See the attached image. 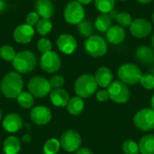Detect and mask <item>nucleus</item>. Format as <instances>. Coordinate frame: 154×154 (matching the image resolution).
<instances>
[{"mask_svg":"<svg viewBox=\"0 0 154 154\" xmlns=\"http://www.w3.org/2000/svg\"><path fill=\"white\" fill-rule=\"evenodd\" d=\"M34 10L43 19H50L54 14V6L51 0H36Z\"/></svg>","mask_w":154,"mask_h":154,"instance_id":"obj_17","label":"nucleus"},{"mask_svg":"<svg viewBox=\"0 0 154 154\" xmlns=\"http://www.w3.org/2000/svg\"><path fill=\"white\" fill-rule=\"evenodd\" d=\"M30 117L37 125H45L51 120V112L47 106H38L32 109Z\"/></svg>","mask_w":154,"mask_h":154,"instance_id":"obj_14","label":"nucleus"},{"mask_svg":"<svg viewBox=\"0 0 154 154\" xmlns=\"http://www.w3.org/2000/svg\"><path fill=\"white\" fill-rule=\"evenodd\" d=\"M16 99H17V103L19 104V106L25 109L32 107L34 104V97L30 92L23 91L16 97Z\"/></svg>","mask_w":154,"mask_h":154,"instance_id":"obj_26","label":"nucleus"},{"mask_svg":"<svg viewBox=\"0 0 154 154\" xmlns=\"http://www.w3.org/2000/svg\"><path fill=\"white\" fill-rule=\"evenodd\" d=\"M97 98L100 102H105L107 99H109V94H108L107 89L106 90H104V89L103 90H99L97 93Z\"/></svg>","mask_w":154,"mask_h":154,"instance_id":"obj_38","label":"nucleus"},{"mask_svg":"<svg viewBox=\"0 0 154 154\" xmlns=\"http://www.w3.org/2000/svg\"><path fill=\"white\" fill-rule=\"evenodd\" d=\"M60 148V142L56 138L49 139L43 146L44 154H57Z\"/></svg>","mask_w":154,"mask_h":154,"instance_id":"obj_29","label":"nucleus"},{"mask_svg":"<svg viewBox=\"0 0 154 154\" xmlns=\"http://www.w3.org/2000/svg\"><path fill=\"white\" fill-rule=\"evenodd\" d=\"M151 105H152V108L154 110V95L152 97V100H151Z\"/></svg>","mask_w":154,"mask_h":154,"instance_id":"obj_44","label":"nucleus"},{"mask_svg":"<svg viewBox=\"0 0 154 154\" xmlns=\"http://www.w3.org/2000/svg\"><path fill=\"white\" fill-rule=\"evenodd\" d=\"M125 30L120 25L111 26L106 32V39L111 44H120L125 38Z\"/></svg>","mask_w":154,"mask_h":154,"instance_id":"obj_18","label":"nucleus"},{"mask_svg":"<svg viewBox=\"0 0 154 154\" xmlns=\"http://www.w3.org/2000/svg\"><path fill=\"white\" fill-rule=\"evenodd\" d=\"M67 110L70 115L79 116L84 110V101L79 97H75L69 99L67 105Z\"/></svg>","mask_w":154,"mask_h":154,"instance_id":"obj_24","label":"nucleus"},{"mask_svg":"<svg viewBox=\"0 0 154 154\" xmlns=\"http://www.w3.org/2000/svg\"><path fill=\"white\" fill-rule=\"evenodd\" d=\"M23 81L20 73L11 71L6 73L0 83V90L7 98H16L23 92Z\"/></svg>","mask_w":154,"mask_h":154,"instance_id":"obj_1","label":"nucleus"},{"mask_svg":"<svg viewBox=\"0 0 154 154\" xmlns=\"http://www.w3.org/2000/svg\"><path fill=\"white\" fill-rule=\"evenodd\" d=\"M16 54L15 50L10 45H3L0 48V57L5 61H13Z\"/></svg>","mask_w":154,"mask_h":154,"instance_id":"obj_31","label":"nucleus"},{"mask_svg":"<svg viewBox=\"0 0 154 154\" xmlns=\"http://www.w3.org/2000/svg\"><path fill=\"white\" fill-rule=\"evenodd\" d=\"M31 140H32V137H31V135L28 134H24V135L23 136V141L25 142V143H30Z\"/></svg>","mask_w":154,"mask_h":154,"instance_id":"obj_40","label":"nucleus"},{"mask_svg":"<svg viewBox=\"0 0 154 154\" xmlns=\"http://www.w3.org/2000/svg\"><path fill=\"white\" fill-rule=\"evenodd\" d=\"M27 88H28L29 92L34 97H37V98L45 97L51 91V87L50 85L49 80L40 76L32 77L29 80Z\"/></svg>","mask_w":154,"mask_h":154,"instance_id":"obj_6","label":"nucleus"},{"mask_svg":"<svg viewBox=\"0 0 154 154\" xmlns=\"http://www.w3.org/2000/svg\"><path fill=\"white\" fill-rule=\"evenodd\" d=\"M130 32L136 38H145L152 32V23L144 18H137L134 20L129 26Z\"/></svg>","mask_w":154,"mask_h":154,"instance_id":"obj_12","label":"nucleus"},{"mask_svg":"<svg viewBox=\"0 0 154 154\" xmlns=\"http://www.w3.org/2000/svg\"><path fill=\"white\" fill-rule=\"evenodd\" d=\"M0 92H1V90H0Z\"/></svg>","mask_w":154,"mask_h":154,"instance_id":"obj_50","label":"nucleus"},{"mask_svg":"<svg viewBox=\"0 0 154 154\" xmlns=\"http://www.w3.org/2000/svg\"><path fill=\"white\" fill-rule=\"evenodd\" d=\"M97 88V83L95 77L89 74H84L80 76L75 82L74 89L78 97L81 98H87L92 96Z\"/></svg>","mask_w":154,"mask_h":154,"instance_id":"obj_3","label":"nucleus"},{"mask_svg":"<svg viewBox=\"0 0 154 154\" xmlns=\"http://www.w3.org/2000/svg\"><path fill=\"white\" fill-rule=\"evenodd\" d=\"M2 125L5 131L9 134L17 133L23 127V119L17 114H9L5 116Z\"/></svg>","mask_w":154,"mask_h":154,"instance_id":"obj_16","label":"nucleus"},{"mask_svg":"<svg viewBox=\"0 0 154 154\" xmlns=\"http://www.w3.org/2000/svg\"><path fill=\"white\" fill-rule=\"evenodd\" d=\"M120 1H126V0H120Z\"/></svg>","mask_w":154,"mask_h":154,"instance_id":"obj_48","label":"nucleus"},{"mask_svg":"<svg viewBox=\"0 0 154 154\" xmlns=\"http://www.w3.org/2000/svg\"><path fill=\"white\" fill-rule=\"evenodd\" d=\"M86 52L95 58L104 56L107 51V45L106 41L98 35H92L88 37L84 43Z\"/></svg>","mask_w":154,"mask_h":154,"instance_id":"obj_7","label":"nucleus"},{"mask_svg":"<svg viewBox=\"0 0 154 154\" xmlns=\"http://www.w3.org/2000/svg\"><path fill=\"white\" fill-rule=\"evenodd\" d=\"M50 98L51 103L58 107L67 106L69 101V96L68 92L62 88L52 89L50 93Z\"/></svg>","mask_w":154,"mask_h":154,"instance_id":"obj_19","label":"nucleus"},{"mask_svg":"<svg viewBox=\"0 0 154 154\" xmlns=\"http://www.w3.org/2000/svg\"><path fill=\"white\" fill-rule=\"evenodd\" d=\"M152 22H153V23H154V12H153V14H152Z\"/></svg>","mask_w":154,"mask_h":154,"instance_id":"obj_47","label":"nucleus"},{"mask_svg":"<svg viewBox=\"0 0 154 154\" xmlns=\"http://www.w3.org/2000/svg\"><path fill=\"white\" fill-rule=\"evenodd\" d=\"M49 82H50V85H51V88H53V89H55V88H61V87L64 85L65 79L60 75H54V76H52L50 79Z\"/></svg>","mask_w":154,"mask_h":154,"instance_id":"obj_36","label":"nucleus"},{"mask_svg":"<svg viewBox=\"0 0 154 154\" xmlns=\"http://www.w3.org/2000/svg\"><path fill=\"white\" fill-rule=\"evenodd\" d=\"M112 19L107 14H99L95 20V27L100 32H106L111 27Z\"/></svg>","mask_w":154,"mask_h":154,"instance_id":"obj_25","label":"nucleus"},{"mask_svg":"<svg viewBox=\"0 0 154 154\" xmlns=\"http://www.w3.org/2000/svg\"><path fill=\"white\" fill-rule=\"evenodd\" d=\"M40 65L43 71L47 73H53L60 69L61 60L58 53L51 51L46 53H42L40 60Z\"/></svg>","mask_w":154,"mask_h":154,"instance_id":"obj_10","label":"nucleus"},{"mask_svg":"<svg viewBox=\"0 0 154 154\" xmlns=\"http://www.w3.org/2000/svg\"><path fill=\"white\" fill-rule=\"evenodd\" d=\"M135 56L137 60L143 64H152L154 62L153 51L147 46H140L135 51Z\"/></svg>","mask_w":154,"mask_h":154,"instance_id":"obj_21","label":"nucleus"},{"mask_svg":"<svg viewBox=\"0 0 154 154\" xmlns=\"http://www.w3.org/2000/svg\"><path fill=\"white\" fill-rule=\"evenodd\" d=\"M137 2H139V3H141V4H149V3H151L152 0H136Z\"/></svg>","mask_w":154,"mask_h":154,"instance_id":"obj_43","label":"nucleus"},{"mask_svg":"<svg viewBox=\"0 0 154 154\" xmlns=\"http://www.w3.org/2000/svg\"><path fill=\"white\" fill-rule=\"evenodd\" d=\"M139 150L141 153L154 154V134H147L140 140Z\"/></svg>","mask_w":154,"mask_h":154,"instance_id":"obj_23","label":"nucleus"},{"mask_svg":"<svg viewBox=\"0 0 154 154\" xmlns=\"http://www.w3.org/2000/svg\"><path fill=\"white\" fill-rule=\"evenodd\" d=\"M37 63L36 57L30 51H23L16 54L12 61L13 67L18 73L26 74L33 70Z\"/></svg>","mask_w":154,"mask_h":154,"instance_id":"obj_2","label":"nucleus"},{"mask_svg":"<svg viewBox=\"0 0 154 154\" xmlns=\"http://www.w3.org/2000/svg\"><path fill=\"white\" fill-rule=\"evenodd\" d=\"M64 19L70 24H79L85 18V9L83 5L76 0L67 4L63 12Z\"/></svg>","mask_w":154,"mask_h":154,"instance_id":"obj_5","label":"nucleus"},{"mask_svg":"<svg viewBox=\"0 0 154 154\" xmlns=\"http://www.w3.org/2000/svg\"><path fill=\"white\" fill-rule=\"evenodd\" d=\"M60 146L69 152L77 151L81 144L80 135L73 130H68L60 137Z\"/></svg>","mask_w":154,"mask_h":154,"instance_id":"obj_11","label":"nucleus"},{"mask_svg":"<svg viewBox=\"0 0 154 154\" xmlns=\"http://www.w3.org/2000/svg\"><path fill=\"white\" fill-rule=\"evenodd\" d=\"M142 154H144V153H142Z\"/></svg>","mask_w":154,"mask_h":154,"instance_id":"obj_49","label":"nucleus"},{"mask_svg":"<svg viewBox=\"0 0 154 154\" xmlns=\"http://www.w3.org/2000/svg\"><path fill=\"white\" fill-rule=\"evenodd\" d=\"M51 29H52V23L50 21V19L41 18L38 23L36 24V31L42 36H45L48 33H50Z\"/></svg>","mask_w":154,"mask_h":154,"instance_id":"obj_30","label":"nucleus"},{"mask_svg":"<svg viewBox=\"0 0 154 154\" xmlns=\"http://www.w3.org/2000/svg\"><path fill=\"white\" fill-rule=\"evenodd\" d=\"M96 8L102 14H107L113 11L116 0H94Z\"/></svg>","mask_w":154,"mask_h":154,"instance_id":"obj_28","label":"nucleus"},{"mask_svg":"<svg viewBox=\"0 0 154 154\" xmlns=\"http://www.w3.org/2000/svg\"><path fill=\"white\" fill-rule=\"evenodd\" d=\"M3 150L5 154H18L21 150V142L15 136H8L4 141Z\"/></svg>","mask_w":154,"mask_h":154,"instance_id":"obj_22","label":"nucleus"},{"mask_svg":"<svg viewBox=\"0 0 154 154\" xmlns=\"http://www.w3.org/2000/svg\"><path fill=\"white\" fill-rule=\"evenodd\" d=\"M58 49L64 54H72L78 47L76 39L68 33L60 34L57 39Z\"/></svg>","mask_w":154,"mask_h":154,"instance_id":"obj_15","label":"nucleus"},{"mask_svg":"<svg viewBox=\"0 0 154 154\" xmlns=\"http://www.w3.org/2000/svg\"><path fill=\"white\" fill-rule=\"evenodd\" d=\"M152 47L154 48V35L152 37Z\"/></svg>","mask_w":154,"mask_h":154,"instance_id":"obj_45","label":"nucleus"},{"mask_svg":"<svg viewBox=\"0 0 154 154\" xmlns=\"http://www.w3.org/2000/svg\"><path fill=\"white\" fill-rule=\"evenodd\" d=\"M135 126L142 131H152L154 129V110L152 108H144L138 111L134 117Z\"/></svg>","mask_w":154,"mask_h":154,"instance_id":"obj_9","label":"nucleus"},{"mask_svg":"<svg viewBox=\"0 0 154 154\" xmlns=\"http://www.w3.org/2000/svg\"><path fill=\"white\" fill-rule=\"evenodd\" d=\"M94 26L93 23L89 20H83L78 24V32L83 37H90L93 34Z\"/></svg>","mask_w":154,"mask_h":154,"instance_id":"obj_27","label":"nucleus"},{"mask_svg":"<svg viewBox=\"0 0 154 154\" xmlns=\"http://www.w3.org/2000/svg\"><path fill=\"white\" fill-rule=\"evenodd\" d=\"M140 84L146 89H153L154 76L152 74H143L140 79Z\"/></svg>","mask_w":154,"mask_h":154,"instance_id":"obj_34","label":"nucleus"},{"mask_svg":"<svg viewBox=\"0 0 154 154\" xmlns=\"http://www.w3.org/2000/svg\"><path fill=\"white\" fill-rule=\"evenodd\" d=\"M116 19V22L118 23V25H120L124 28L129 27L133 22L131 14L126 12H121V13L117 14Z\"/></svg>","mask_w":154,"mask_h":154,"instance_id":"obj_33","label":"nucleus"},{"mask_svg":"<svg viewBox=\"0 0 154 154\" xmlns=\"http://www.w3.org/2000/svg\"><path fill=\"white\" fill-rule=\"evenodd\" d=\"M120 81L128 85H135L140 82L143 75L141 69L133 63H125L120 66L117 71Z\"/></svg>","mask_w":154,"mask_h":154,"instance_id":"obj_4","label":"nucleus"},{"mask_svg":"<svg viewBox=\"0 0 154 154\" xmlns=\"http://www.w3.org/2000/svg\"><path fill=\"white\" fill-rule=\"evenodd\" d=\"M122 148L123 152L125 154H138L140 152L139 144H137L133 140H126L125 142H124Z\"/></svg>","mask_w":154,"mask_h":154,"instance_id":"obj_32","label":"nucleus"},{"mask_svg":"<svg viewBox=\"0 0 154 154\" xmlns=\"http://www.w3.org/2000/svg\"><path fill=\"white\" fill-rule=\"evenodd\" d=\"M40 16H39V14L35 12V11H33V12H30L28 14H27V16H26V23H27V24H29V25H31V26H36V24L38 23V22L40 21Z\"/></svg>","mask_w":154,"mask_h":154,"instance_id":"obj_37","label":"nucleus"},{"mask_svg":"<svg viewBox=\"0 0 154 154\" xmlns=\"http://www.w3.org/2000/svg\"><path fill=\"white\" fill-rule=\"evenodd\" d=\"M76 154H93V152H92L88 148L81 147V148H79V149L76 151Z\"/></svg>","mask_w":154,"mask_h":154,"instance_id":"obj_39","label":"nucleus"},{"mask_svg":"<svg viewBox=\"0 0 154 154\" xmlns=\"http://www.w3.org/2000/svg\"><path fill=\"white\" fill-rule=\"evenodd\" d=\"M95 79L97 85L101 88H108L113 82V73L108 68L101 67L97 70L95 74Z\"/></svg>","mask_w":154,"mask_h":154,"instance_id":"obj_20","label":"nucleus"},{"mask_svg":"<svg viewBox=\"0 0 154 154\" xmlns=\"http://www.w3.org/2000/svg\"><path fill=\"white\" fill-rule=\"evenodd\" d=\"M79 3H80L81 5H88L89 3H91L93 0H76Z\"/></svg>","mask_w":154,"mask_h":154,"instance_id":"obj_42","label":"nucleus"},{"mask_svg":"<svg viewBox=\"0 0 154 154\" xmlns=\"http://www.w3.org/2000/svg\"><path fill=\"white\" fill-rule=\"evenodd\" d=\"M1 118H2V111L0 109V120H1Z\"/></svg>","mask_w":154,"mask_h":154,"instance_id":"obj_46","label":"nucleus"},{"mask_svg":"<svg viewBox=\"0 0 154 154\" xmlns=\"http://www.w3.org/2000/svg\"><path fill=\"white\" fill-rule=\"evenodd\" d=\"M5 7H6V5H5V1L4 0H0V14L5 11Z\"/></svg>","mask_w":154,"mask_h":154,"instance_id":"obj_41","label":"nucleus"},{"mask_svg":"<svg viewBox=\"0 0 154 154\" xmlns=\"http://www.w3.org/2000/svg\"><path fill=\"white\" fill-rule=\"evenodd\" d=\"M37 48H38L39 51H41L42 53H46V52L51 51L52 44H51V41L49 39L42 38V39H40L38 41Z\"/></svg>","mask_w":154,"mask_h":154,"instance_id":"obj_35","label":"nucleus"},{"mask_svg":"<svg viewBox=\"0 0 154 154\" xmlns=\"http://www.w3.org/2000/svg\"><path fill=\"white\" fill-rule=\"evenodd\" d=\"M107 91L109 94V98H111L114 102L118 104H123L128 101L130 97V90L126 84L122 81H114L107 88Z\"/></svg>","mask_w":154,"mask_h":154,"instance_id":"obj_8","label":"nucleus"},{"mask_svg":"<svg viewBox=\"0 0 154 154\" xmlns=\"http://www.w3.org/2000/svg\"><path fill=\"white\" fill-rule=\"evenodd\" d=\"M34 28L27 23H23L18 25L14 31V39L17 43L27 44L29 43L34 36Z\"/></svg>","mask_w":154,"mask_h":154,"instance_id":"obj_13","label":"nucleus"}]
</instances>
